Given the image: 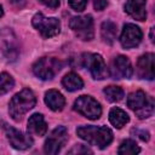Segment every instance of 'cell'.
<instances>
[{
    "mask_svg": "<svg viewBox=\"0 0 155 155\" xmlns=\"http://www.w3.org/2000/svg\"><path fill=\"white\" fill-rule=\"evenodd\" d=\"M76 134L99 149H104L113 140V132L104 126H80L76 128Z\"/></svg>",
    "mask_w": 155,
    "mask_h": 155,
    "instance_id": "1",
    "label": "cell"
},
{
    "mask_svg": "<svg viewBox=\"0 0 155 155\" xmlns=\"http://www.w3.org/2000/svg\"><path fill=\"white\" fill-rule=\"evenodd\" d=\"M36 98L31 90L24 88L21 92L16 93L8 104V113L15 121H19L24 114L34 108Z\"/></svg>",
    "mask_w": 155,
    "mask_h": 155,
    "instance_id": "2",
    "label": "cell"
},
{
    "mask_svg": "<svg viewBox=\"0 0 155 155\" xmlns=\"http://www.w3.org/2000/svg\"><path fill=\"white\" fill-rule=\"evenodd\" d=\"M127 105L139 119H147L151 116L154 111V99L147 96V93L140 90L128 94Z\"/></svg>",
    "mask_w": 155,
    "mask_h": 155,
    "instance_id": "3",
    "label": "cell"
},
{
    "mask_svg": "<svg viewBox=\"0 0 155 155\" xmlns=\"http://www.w3.org/2000/svg\"><path fill=\"white\" fill-rule=\"evenodd\" d=\"M62 67L63 64L58 58L42 57L33 64V73L41 80H51L59 73Z\"/></svg>",
    "mask_w": 155,
    "mask_h": 155,
    "instance_id": "4",
    "label": "cell"
},
{
    "mask_svg": "<svg viewBox=\"0 0 155 155\" xmlns=\"http://www.w3.org/2000/svg\"><path fill=\"white\" fill-rule=\"evenodd\" d=\"M33 27L41 34L42 38L48 39L56 36L61 31V22L54 17H45L42 13H36L31 19Z\"/></svg>",
    "mask_w": 155,
    "mask_h": 155,
    "instance_id": "5",
    "label": "cell"
},
{
    "mask_svg": "<svg viewBox=\"0 0 155 155\" xmlns=\"http://www.w3.org/2000/svg\"><path fill=\"white\" fill-rule=\"evenodd\" d=\"M74 110L90 120H97L102 115L101 104L91 96H80L74 102Z\"/></svg>",
    "mask_w": 155,
    "mask_h": 155,
    "instance_id": "6",
    "label": "cell"
},
{
    "mask_svg": "<svg viewBox=\"0 0 155 155\" xmlns=\"http://www.w3.org/2000/svg\"><path fill=\"white\" fill-rule=\"evenodd\" d=\"M70 29L75 33V35L84 40L88 41L93 39V19L90 15L86 16H79V17H73L69 22Z\"/></svg>",
    "mask_w": 155,
    "mask_h": 155,
    "instance_id": "7",
    "label": "cell"
},
{
    "mask_svg": "<svg viewBox=\"0 0 155 155\" xmlns=\"http://www.w3.org/2000/svg\"><path fill=\"white\" fill-rule=\"evenodd\" d=\"M84 65L88 68L91 75L96 80H103L109 75V70L105 65L103 57L98 53H87L82 56Z\"/></svg>",
    "mask_w": 155,
    "mask_h": 155,
    "instance_id": "8",
    "label": "cell"
},
{
    "mask_svg": "<svg viewBox=\"0 0 155 155\" xmlns=\"http://www.w3.org/2000/svg\"><path fill=\"white\" fill-rule=\"evenodd\" d=\"M67 139H68V131H67V128L64 126L56 127L50 133L47 139L45 140V145H44L45 153L46 154H51V155H54V154L59 153L62 147L65 144Z\"/></svg>",
    "mask_w": 155,
    "mask_h": 155,
    "instance_id": "9",
    "label": "cell"
},
{
    "mask_svg": "<svg viewBox=\"0 0 155 155\" xmlns=\"http://www.w3.org/2000/svg\"><path fill=\"white\" fill-rule=\"evenodd\" d=\"M0 50L8 61H15L18 57V44L15 34L10 29H4L0 31Z\"/></svg>",
    "mask_w": 155,
    "mask_h": 155,
    "instance_id": "10",
    "label": "cell"
},
{
    "mask_svg": "<svg viewBox=\"0 0 155 155\" xmlns=\"http://www.w3.org/2000/svg\"><path fill=\"white\" fill-rule=\"evenodd\" d=\"M2 128H4L5 133H6V137H7L8 142H10V144L15 149L24 150V149H28V148H30L33 145V139L29 136L22 133L21 131H18V130H16V128L6 125V124H4Z\"/></svg>",
    "mask_w": 155,
    "mask_h": 155,
    "instance_id": "11",
    "label": "cell"
},
{
    "mask_svg": "<svg viewBox=\"0 0 155 155\" xmlns=\"http://www.w3.org/2000/svg\"><path fill=\"white\" fill-rule=\"evenodd\" d=\"M142 30L132 23H127L124 25V29L120 35V42L124 48H133L139 45L142 41Z\"/></svg>",
    "mask_w": 155,
    "mask_h": 155,
    "instance_id": "12",
    "label": "cell"
},
{
    "mask_svg": "<svg viewBox=\"0 0 155 155\" xmlns=\"http://www.w3.org/2000/svg\"><path fill=\"white\" fill-rule=\"evenodd\" d=\"M132 65L127 57L117 56L114 58L110 67V75L113 79H130L132 76Z\"/></svg>",
    "mask_w": 155,
    "mask_h": 155,
    "instance_id": "13",
    "label": "cell"
},
{
    "mask_svg": "<svg viewBox=\"0 0 155 155\" xmlns=\"http://www.w3.org/2000/svg\"><path fill=\"white\" fill-rule=\"evenodd\" d=\"M154 54L145 53L137 61V74L140 79L153 80L154 79Z\"/></svg>",
    "mask_w": 155,
    "mask_h": 155,
    "instance_id": "14",
    "label": "cell"
},
{
    "mask_svg": "<svg viewBox=\"0 0 155 155\" xmlns=\"http://www.w3.org/2000/svg\"><path fill=\"white\" fill-rule=\"evenodd\" d=\"M125 11L137 21L147 18V0H127Z\"/></svg>",
    "mask_w": 155,
    "mask_h": 155,
    "instance_id": "15",
    "label": "cell"
},
{
    "mask_svg": "<svg viewBox=\"0 0 155 155\" xmlns=\"http://www.w3.org/2000/svg\"><path fill=\"white\" fill-rule=\"evenodd\" d=\"M46 132H47V124L44 116L39 113L33 114L28 120V133L41 137Z\"/></svg>",
    "mask_w": 155,
    "mask_h": 155,
    "instance_id": "16",
    "label": "cell"
},
{
    "mask_svg": "<svg viewBox=\"0 0 155 155\" xmlns=\"http://www.w3.org/2000/svg\"><path fill=\"white\" fill-rule=\"evenodd\" d=\"M45 103L53 111H61L65 105V99L57 90H48L45 93Z\"/></svg>",
    "mask_w": 155,
    "mask_h": 155,
    "instance_id": "17",
    "label": "cell"
},
{
    "mask_svg": "<svg viewBox=\"0 0 155 155\" xmlns=\"http://www.w3.org/2000/svg\"><path fill=\"white\" fill-rule=\"evenodd\" d=\"M109 121L114 127L122 128L130 121V117H128L126 111L115 107V108H111L110 111H109Z\"/></svg>",
    "mask_w": 155,
    "mask_h": 155,
    "instance_id": "18",
    "label": "cell"
},
{
    "mask_svg": "<svg viewBox=\"0 0 155 155\" xmlns=\"http://www.w3.org/2000/svg\"><path fill=\"white\" fill-rule=\"evenodd\" d=\"M62 85L64 86V88L67 91H78L80 88H82L84 86V81L81 80V78L75 74V73H68L63 79H62Z\"/></svg>",
    "mask_w": 155,
    "mask_h": 155,
    "instance_id": "19",
    "label": "cell"
},
{
    "mask_svg": "<svg viewBox=\"0 0 155 155\" xmlns=\"http://www.w3.org/2000/svg\"><path fill=\"white\" fill-rule=\"evenodd\" d=\"M101 33H102V38L104 40V42L111 45L115 39H116V24L111 21H105L102 23V27H101Z\"/></svg>",
    "mask_w": 155,
    "mask_h": 155,
    "instance_id": "20",
    "label": "cell"
},
{
    "mask_svg": "<svg viewBox=\"0 0 155 155\" xmlns=\"http://www.w3.org/2000/svg\"><path fill=\"white\" fill-rule=\"evenodd\" d=\"M140 151L139 147L137 145V143L132 139H125L121 142L119 149H117V153L120 155H134V154H138Z\"/></svg>",
    "mask_w": 155,
    "mask_h": 155,
    "instance_id": "21",
    "label": "cell"
},
{
    "mask_svg": "<svg viewBox=\"0 0 155 155\" xmlns=\"http://www.w3.org/2000/svg\"><path fill=\"white\" fill-rule=\"evenodd\" d=\"M107 99L109 102H120L125 93H124V90L119 86H114V85H110V86H107L104 90H103Z\"/></svg>",
    "mask_w": 155,
    "mask_h": 155,
    "instance_id": "22",
    "label": "cell"
},
{
    "mask_svg": "<svg viewBox=\"0 0 155 155\" xmlns=\"http://www.w3.org/2000/svg\"><path fill=\"white\" fill-rule=\"evenodd\" d=\"M15 85L13 78L7 74V73H1L0 74V96L7 93Z\"/></svg>",
    "mask_w": 155,
    "mask_h": 155,
    "instance_id": "23",
    "label": "cell"
},
{
    "mask_svg": "<svg viewBox=\"0 0 155 155\" xmlns=\"http://www.w3.org/2000/svg\"><path fill=\"white\" fill-rule=\"evenodd\" d=\"M87 0H69V6L76 11V12H82L86 8Z\"/></svg>",
    "mask_w": 155,
    "mask_h": 155,
    "instance_id": "24",
    "label": "cell"
},
{
    "mask_svg": "<svg viewBox=\"0 0 155 155\" xmlns=\"http://www.w3.org/2000/svg\"><path fill=\"white\" fill-rule=\"evenodd\" d=\"M92 154V150L91 149H88L87 147H85L84 144H78V145H75L73 149H70L69 150V154Z\"/></svg>",
    "mask_w": 155,
    "mask_h": 155,
    "instance_id": "25",
    "label": "cell"
},
{
    "mask_svg": "<svg viewBox=\"0 0 155 155\" xmlns=\"http://www.w3.org/2000/svg\"><path fill=\"white\" fill-rule=\"evenodd\" d=\"M107 0H93V6L97 11H102L107 7Z\"/></svg>",
    "mask_w": 155,
    "mask_h": 155,
    "instance_id": "26",
    "label": "cell"
},
{
    "mask_svg": "<svg viewBox=\"0 0 155 155\" xmlns=\"http://www.w3.org/2000/svg\"><path fill=\"white\" fill-rule=\"evenodd\" d=\"M40 2L51 8H57L59 6V0H40Z\"/></svg>",
    "mask_w": 155,
    "mask_h": 155,
    "instance_id": "27",
    "label": "cell"
},
{
    "mask_svg": "<svg viewBox=\"0 0 155 155\" xmlns=\"http://www.w3.org/2000/svg\"><path fill=\"white\" fill-rule=\"evenodd\" d=\"M136 133L138 134V137H139L142 140H149V132H147V131H139V130H137V131H136Z\"/></svg>",
    "mask_w": 155,
    "mask_h": 155,
    "instance_id": "28",
    "label": "cell"
},
{
    "mask_svg": "<svg viewBox=\"0 0 155 155\" xmlns=\"http://www.w3.org/2000/svg\"><path fill=\"white\" fill-rule=\"evenodd\" d=\"M153 33H154V28H151V30H150V40H151V41H154V35H153Z\"/></svg>",
    "mask_w": 155,
    "mask_h": 155,
    "instance_id": "29",
    "label": "cell"
},
{
    "mask_svg": "<svg viewBox=\"0 0 155 155\" xmlns=\"http://www.w3.org/2000/svg\"><path fill=\"white\" fill-rule=\"evenodd\" d=\"M2 13H4V12H2V7H1V5H0V17L2 16Z\"/></svg>",
    "mask_w": 155,
    "mask_h": 155,
    "instance_id": "30",
    "label": "cell"
},
{
    "mask_svg": "<svg viewBox=\"0 0 155 155\" xmlns=\"http://www.w3.org/2000/svg\"><path fill=\"white\" fill-rule=\"evenodd\" d=\"M15 1H18V0H15Z\"/></svg>",
    "mask_w": 155,
    "mask_h": 155,
    "instance_id": "31",
    "label": "cell"
}]
</instances>
